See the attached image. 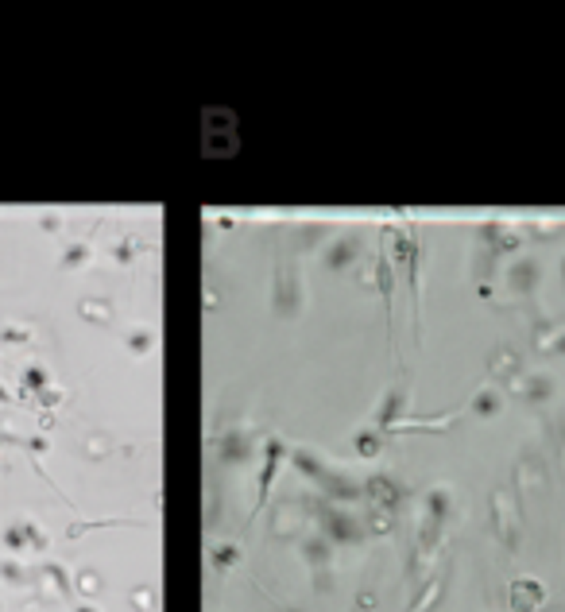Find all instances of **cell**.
<instances>
[{
	"label": "cell",
	"mask_w": 565,
	"mask_h": 612,
	"mask_svg": "<svg viewBox=\"0 0 565 612\" xmlns=\"http://www.w3.org/2000/svg\"><path fill=\"white\" fill-rule=\"evenodd\" d=\"M550 430H554V438H558V450L565 453V411H558V415L550 419Z\"/></svg>",
	"instance_id": "7c38bea8"
},
{
	"label": "cell",
	"mask_w": 565,
	"mask_h": 612,
	"mask_svg": "<svg viewBox=\"0 0 565 612\" xmlns=\"http://www.w3.org/2000/svg\"><path fill=\"white\" fill-rule=\"evenodd\" d=\"M43 387H47V372L43 368H35V365L23 368V376H20V392L23 395H28V392H43Z\"/></svg>",
	"instance_id": "30bf717a"
},
{
	"label": "cell",
	"mask_w": 565,
	"mask_h": 612,
	"mask_svg": "<svg viewBox=\"0 0 565 612\" xmlns=\"http://www.w3.org/2000/svg\"><path fill=\"white\" fill-rule=\"evenodd\" d=\"M89 256V244H70L66 248V256H62V268H78L81 260Z\"/></svg>",
	"instance_id": "8fae6325"
},
{
	"label": "cell",
	"mask_w": 565,
	"mask_h": 612,
	"mask_svg": "<svg viewBox=\"0 0 565 612\" xmlns=\"http://www.w3.org/2000/svg\"><path fill=\"white\" fill-rule=\"evenodd\" d=\"M538 279H542V271H538L535 260H519V264H511V268H507V283H511L515 295H535Z\"/></svg>",
	"instance_id": "7a4b0ae2"
},
{
	"label": "cell",
	"mask_w": 565,
	"mask_h": 612,
	"mask_svg": "<svg viewBox=\"0 0 565 612\" xmlns=\"http://www.w3.org/2000/svg\"><path fill=\"white\" fill-rule=\"evenodd\" d=\"M561 276H565V260H561Z\"/></svg>",
	"instance_id": "ac0fdd59"
},
{
	"label": "cell",
	"mask_w": 565,
	"mask_h": 612,
	"mask_svg": "<svg viewBox=\"0 0 565 612\" xmlns=\"http://www.w3.org/2000/svg\"><path fill=\"white\" fill-rule=\"evenodd\" d=\"M0 337H4V341H28V329H16V326H8V329H0Z\"/></svg>",
	"instance_id": "5bb4252c"
},
{
	"label": "cell",
	"mask_w": 565,
	"mask_h": 612,
	"mask_svg": "<svg viewBox=\"0 0 565 612\" xmlns=\"http://www.w3.org/2000/svg\"><path fill=\"white\" fill-rule=\"evenodd\" d=\"M499 403H503V400H499L496 387H484V392H477V400H472V411L488 419V415H496V411H499Z\"/></svg>",
	"instance_id": "9c48e42d"
},
{
	"label": "cell",
	"mask_w": 565,
	"mask_h": 612,
	"mask_svg": "<svg viewBox=\"0 0 565 612\" xmlns=\"http://www.w3.org/2000/svg\"><path fill=\"white\" fill-rule=\"evenodd\" d=\"M375 287L383 295V306H388V322H391V295H395V268L388 264V256L375 260Z\"/></svg>",
	"instance_id": "52a82bcc"
},
{
	"label": "cell",
	"mask_w": 565,
	"mask_h": 612,
	"mask_svg": "<svg viewBox=\"0 0 565 612\" xmlns=\"http://www.w3.org/2000/svg\"><path fill=\"white\" fill-rule=\"evenodd\" d=\"M535 345L542 353H558V357H565V329L554 326V322H546V318H535Z\"/></svg>",
	"instance_id": "277c9868"
},
{
	"label": "cell",
	"mask_w": 565,
	"mask_h": 612,
	"mask_svg": "<svg viewBox=\"0 0 565 612\" xmlns=\"http://www.w3.org/2000/svg\"><path fill=\"white\" fill-rule=\"evenodd\" d=\"M112 256H117L120 264H128V260H132V248H128V244H117V248H112Z\"/></svg>",
	"instance_id": "2e32d148"
},
{
	"label": "cell",
	"mask_w": 565,
	"mask_h": 612,
	"mask_svg": "<svg viewBox=\"0 0 565 612\" xmlns=\"http://www.w3.org/2000/svg\"><path fill=\"white\" fill-rule=\"evenodd\" d=\"M353 256H356V241L353 237H341V241L330 248V268H345Z\"/></svg>",
	"instance_id": "ba28073f"
},
{
	"label": "cell",
	"mask_w": 565,
	"mask_h": 612,
	"mask_svg": "<svg viewBox=\"0 0 565 612\" xmlns=\"http://www.w3.org/2000/svg\"><path fill=\"white\" fill-rule=\"evenodd\" d=\"M356 450L360 453H375V450H380V434H356Z\"/></svg>",
	"instance_id": "4fadbf2b"
},
{
	"label": "cell",
	"mask_w": 565,
	"mask_h": 612,
	"mask_svg": "<svg viewBox=\"0 0 565 612\" xmlns=\"http://www.w3.org/2000/svg\"><path fill=\"white\" fill-rule=\"evenodd\" d=\"M403 403H407V392L403 387H391L388 395H383V403H380V411H375V426L380 430H391L399 423V411H403Z\"/></svg>",
	"instance_id": "5b68a950"
},
{
	"label": "cell",
	"mask_w": 565,
	"mask_h": 612,
	"mask_svg": "<svg viewBox=\"0 0 565 612\" xmlns=\"http://www.w3.org/2000/svg\"><path fill=\"white\" fill-rule=\"evenodd\" d=\"M0 403H12V392H4V384H0Z\"/></svg>",
	"instance_id": "e0dca14e"
},
{
	"label": "cell",
	"mask_w": 565,
	"mask_h": 612,
	"mask_svg": "<svg viewBox=\"0 0 565 612\" xmlns=\"http://www.w3.org/2000/svg\"><path fill=\"white\" fill-rule=\"evenodd\" d=\"M515 392H519L527 403H550V395H554V380L546 376V372H523L519 384H515Z\"/></svg>",
	"instance_id": "6da1fadb"
},
{
	"label": "cell",
	"mask_w": 565,
	"mask_h": 612,
	"mask_svg": "<svg viewBox=\"0 0 565 612\" xmlns=\"http://www.w3.org/2000/svg\"><path fill=\"white\" fill-rule=\"evenodd\" d=\"M279 461H283V442L272 438L267 450H264V469H260V500L267 496V489H272V477H275V469H279Z\"/></svg>",
	"instance_id": "8992f818"
},
{
	"label": "cell",
	"mask_w": 565,
	"mask_h": 612,
	"mask_svg": "<svg viewBox=\"0 0 565 612\" xmlns=\"http://www.w3.org/2000/svg\"><path fill=\"white\" fill-rule=\"evenodd\" d=\"M488 372H492L496 380H507V384H519V376H523V365H519V353L515 349H496L492 353V361H488Z\"/></svg>",
	"instance_id": "3957f363"
},
{
	"label": "cell",
	"mask_w": 565,
	"mask_h": 612,
	"mask_svg": "<svg viewBox=\"0 0 565 612\" xmlns=\"http://www.w3.org/2000/svg\"><path fill=\"white\" fill-rule=\"evenodd\" d=\"M147 345H151V334H136V337H132V349H136V353H144Z\"/></svg>",
	"instance_id": "9a60e30c"
}]
</instances>
